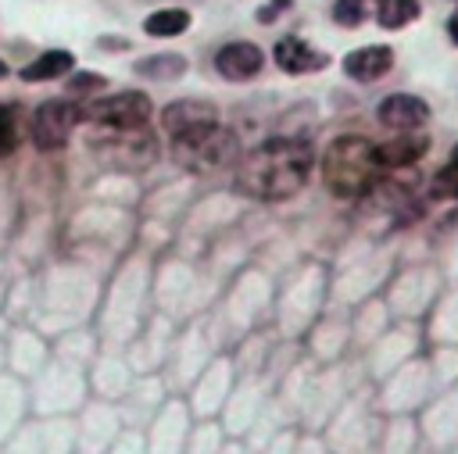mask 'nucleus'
<instances>
[{"instance_id": "6e6552de", "label": "nucleus", "mask_w": 458, "mask_h": 454, "mask_svg": "<svg viewBox=\"0 0 458 454\" xmlns=\"http://www.w3.org/2000/svg\"><path fill=\"white\" fill-rule=\"evenodd\" d=\"M265 64V54L258 43H247V39H236V43H225L218 54H215V68L222 79L229 82H243V79H254Z\"/></svg>"}, {"instance_id": "412c9836", "label": "nucleus", "mask_w": 458, "mask_h": 454, "mask_svg": "<svg viewBox=\"0 0 458 454\" xmlns=\"http://www.w3.org/2000/svg\"><path fill=\"white\" fill-rule=\"evenodd\" d=\"M279 7H290V0H276V4H272V7H268V11H261V21H272V18H276V11H279Z\"/></svg>"}, {"instance_id": "2eb2a0df", "label": "nucleus", "mask_w": 458, "mask_h": 454, "mask_svg": "<svg viewBox=\"0 0 458 454\" xmlns=\"http://www.w3.org/2000/svg\"><path fill=\"white\" fill-rule=\"evenodd\" d=\"M143 29H147L150 36H179V32L190 29V11H182V7L154 11V14L143 21Z\"/></svg>"}, {"instance_id": "f8f14e48", "label": "nucleus", "mask_w": 458, "mask_h": 454, "mask_svg": "<svg viewBox=\"0 0 458 454\" xmlns=\"http://www.w3.org/2000/svg\"><path fill=\"white\" fill-rule=\"evenodd\" d=\"M276 64H279L283 71L304 75V71L322 68V64H326V57H322L318 50H311V46H308L304 39H297V36H283V39L276 43Z\"/></svg>"}, {"instance_id": "20e7f679", "label": "nucleus", "mask_w": 458, "mask_h": 454, "mask_svg": "<svg viewBox=\"0 0 458 454\" xmlns=\"http://www.w3.org/2000/svg\"><path fill=\"white\" fill-rule=\"evenodd\" d=\"M175 143V161L190 172H225L236 164L240 157V147H236V136L229 129H204V132H193V136H182V139H172Z\"/></svg>"}, {"instance_id": "dca6fc26", "label": "nucleus", "mask_w": 458, "mask_h": 454, "mask_svg": "<svg viewBox=\"0 0 458 454\" xmlns=\"http://www.w3.org/2000/svg\"><path fill=\"white\" fill-rule=\"evenodd\" d=\"M140 75H150V79H172V75H182L186 71V61L179 54H157V57H147L136 64Z\"/></svg>"}, {"instance_id": "4be33fe9", "label": "nucleus", "mask_w": 458, "mask_h": 454, "mask_svg": "<svg viewBox=\"0 0 458 454\" xmlns=\"http://www.w3.org/2000/svg\"><path fill=\"white\" fill-rule=\"evenodd\" d=\"M447 29H451V39H454V43H458V11H454V14H451V21H447Z\"/></svg>"}, {"instance_id": "9b49d317", "label": "nucleus", "mask_w": 458, "mask_h": 454, "mask_svg": "<svg viewBox=\"0 0 458 454\" xmlns=\"http://www.w3.org/2000/svg\"><path fill=\"white\" fill-rule=\"evenodd\" d=\"M390 64H394V50L383 46V43H376V46H358V50H351V54L344 57V71H347L351 79H358V82H372V79L386 75Z\"/></svg>"}, {"instance_id": "4468645a", "label": "nucleus", "mask_w": 458, "mask_h": 454, "mask_svg": "<svg viewBox=\"0 0 458 454\" xmlns=\"http://www.w3.org/2000/svg\"><path fill=\"white\" fill-rule=\"evenodd\" d=\"M376 18L383 29H404L419 18V0H379Z\"/></svg>"}, {"instance_id": "423d86ee", "label": "nucleus", "mask_w": 458, "mask_h": 454, "mask_svg": "<svg viewBox=\"0 0 458 454\" xmlns=\"http://www.w3.org/2000/svg\"><path fill=\"white\" fill-rule=\"evenodd\" d=\"M79 118L82 114H79V107L72 100H43L36 107V114H32V125H29L32 143L39 150H61L68 143L72 129L79 125Z\"/></svg>"}, {"instance_id": "f03ea898", "label": "nucleus", "mask_w": 458, "mask_h": 454, "mask_svg": "<svg viewBox=\"0 0 458 454\" xmlns=\"http://www.w3.org/2000/svg\"><path fill=\"white\" fill-rule=\"evenodd\" d=\"M376 147L365 136H336L322 154V179L326 189L340 200H354L372 189L376 182Z\"/></svg>"}, {"instance_id": "f3484780", "label": "nucleus", "mask_w": 458, "mask_h": 454, "mask_svg": "<svg viewBox=\"0 0 458 454\" xmlns=\"http://www.w3.org/2000/svg\"><path fill=\"white\" fill-rule=\"evenodd\" d=\"M372 7H376V0H336V7H333V21L336 25H361L369 14H372Z\"/></svg>"}, {"instance_id": "0eeeda50", "label": "nucleus", "mask_w": 458, "mask_h": 454, "mask_svg": "<svg viewBox=\"0 0 458 454\" xmlns=\"http://www.w3.org/2000/svg\"><path fill=\"white\" fill-rule=\"evenodd\" d=\"M161 125L172 139H182V136H193V132H204V129L218 125V107L211 100H197V97L172 100L161 111Z\"/></svg>"}, {"instance_id": "7ed1b4c3", "label": "nucleus", "mask_w": 458, "mask_h": 454, "mask_svg": "<svg viewBox=\"0 0 458 454\" xmlns=\"http://www.w3.org/2000/svg\"><path fill=\"white\" fill-rule=\"evenodd\" d=\"M93 154L114 172H143L157 157V139L143 129H104L89 139Z\"/></svg>"}, {"instance_id": "39448f33", "label": "nucleus", "mask_w": 458, "mask_h": 454, "mask_svg": "<svg viewBox=\"0 0 458 454\" xmlns=\"http://www.w3.org/2000/svg\"><path fill=\"white\" fill-rule=\"evenodd\" d=\"M86 118L100 129H143L150 118V97L140 89H125V93H114V97L89 104Z\"/></svg>"}, {"instance_id": "1a4fd4ad", "label": "nucleus", "mask_w": 458, "mask_h": 454, "mask_svg": "<svg viewBox=\"0 0 458 454\" xmlns=\"http://www.w3.org/2000/svg\"><path fill=\"white\" fill-rule=\"evenodd\" d=\"M376 114H379V122H383L386 129H394V132H415V129L426 125L429 107H426V100H419V97H411V93H394V97H386V100L379 104Z\"/></svg>"}, {"instance_id": "aec40b11", "label": "nucleus", "mask_w": 458, "mask_h": 454, "mask_svg": "<svg viewBox=\"0 0 458 454\" xmlns=\"http://www.w3.org/2000/svg\"><path fill=\"white\" fill-rule=\"evenodd\" d=\"M444 182H451V186H458V147L451 150V164L444 168Z\"/></svg>"}, {"instance_id": "ddd939ff", "label": "nucleus", "mask_w": 458, "mask_h": 454, "mask_svg": "<svg viewBox=\"0 0 458 454\" xmlns=\"http://www.w3.org/2000/svg\"><path fill=\"white\" fill-rule=\"evenodd\" d=\"M72 64H75V57H72L68 50H47V54H39L36 61H29V64L21 68V79H25V82L57 79V75H68Z\"/></svg>"}, {"instance_id": "6ab92c4d", "label": "nucleus", "mask_w": 458, "mask_h": 454, "mask_svg": "<svg viewBox=\"0 0 458 454\" xmlns=\"http://www.w3.org/2000/svg\"><path fill=\"white\" fill-rule=\"evenodd\" d=\"M100 86H104V75H93V71H82V75H72L68 79V93L72 97H86V93H93Z\"/></svg>"}, {"instance_id": "5701e85b", "label": "nucleus", "mask_w": 458, "mask_h": 454, "mask_svg": "<svg viewBox=\"0 0 458 454\" xmlns=\"http://www.w3.org/2000/svg\"><path fill=\"white\" fill-rule=\"evenodd\" d=\"M4 75H7V64H4V61H0V79H4Z\"/></svg>"}, {"instance_id": "f257e3e1", "label": "nucleus", "mask_w": 458, "mask_h": 454, "mask_svg": "<svg viewBox=\"0 0 458 454\" xmlns=\"http://www.w3.org/2000/svg\"><path fill=\"white\" fill-rule=\"evenodd\" d=\"M315 154L297 136H272L240 164V189L258 200H286L304 189Z\"/></svg>"}, {"instance_id": "9d476101", "label": "nucleus", "mask_w": 458, "mask_h": 454, "mask_svg": "<svg viewBox=\"0 0 458 454\" xmlns=\"http://www.w3.org/2000/svg\"><path fill=\"white\" fill-rule=\"evenodd\" d=\"M429 150V139L422 132H397L394 139L376 143V164L379 168H411Z\"/></svg>"}, {"instance_id": "a211bd4d", "label": "nucleus", "mask_w": 458, "mask_h": 454, "mask_svg": "<svg viewBox=\"0 0 458 454\" xmlns=\"http://www.w3.org/2000/svg\"><path fill=\"white\" fill-rule=\"evenodd\" d=\"M18 147V118L11 107H0V154H11Z\"/></svg>"}]
</instances>
